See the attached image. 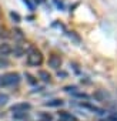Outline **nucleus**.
Listing matches in <instances>:
<instances>
[{
  "label": "nucleus",
  "mask_w": 117,
  "mask_h": 121,
  "mask_svg": "<svg viewBox=\"0 0 117 121\" xmlns=\"http://www.w3.org/2000/svg\"><path fill=\"white\" fill-rule=\"evenodd\" d=\"M20 81V76L17 73H7L0 77V87L2 86H13Z\"/></svg>",
  "instance_id": "1"
},
{
  "label": "nucleus",
  "mask_w": 117,
  "mask_h": 121,
  "mask_svg": "<svg viewBox=\"0 0 117 121\" xmlns=\"http://www.w3.org/2000/svg\"><path fill=\"white\" fill-rule=\"evenodd\" d=\"M27 63L30 66H40L43 63V56L40 51H37L36 48H32L30 54L27 56Z\"/></svg>",
  "instance_id": "2"
},
{
  "label": "nucleus",
  "mask_w": 117,
  "mask_h": 121,
  "mask_svg": "<svg viewBox=\"0 0 117 121\" xmlns=\"http://www.w3.org/2000/svg\"><path fill=\"white\" fill-rule=\"evenodd\" d=\"M49 66L53 67V69H60V66H62V58L58 57V56H51L49 58Z\"/></svg>",
  "instance_id": "3"
},
{
  "label": "nucleus",
  "mask_w": 117,
  "mask_h": 121,
  "mask_svg": "<svg viewBox=\"0 0 117 121\" xmlns=\"http://www.w3.org/2000/svg\"><path fill=\"white\" fill-rule=\"evenodd\" d=\"M30 104L29 103H20V104H16V105H13L12 107V111L13 112H17V111H27V110H30Z\"/></svg>",
  "instance_id": "4"
},
{
  "label": "nucleus",
  "mask_w": 117,
  "mask_h": 121,
  "mask_svg": "<svg viewBox=\"0 0 117 121\" xmlns=\"http://www.w3.org/2000/svg\"><path fill=\"white\" fill-rule=\"evenodd\" d=\"M60 118H62L63 121H77V118H76L74 115H72V114H69V112H66V111H62V112H60Z\"/></svg>",
  "instance_id": "5"
},
{
  "label": "nucleus",
  "mask_w": 117,
  "mask_h": 121,
  "mask_svg": "<svg viewBox=\"0 0 117 121\" xmlns=\"http://www.w3.org/2000/svg\"><path fill=\"white\" fill-rule=\"evenodd\" d=\"M10 53V47L7 44H2L0 46V56H7Z\"/></svg>",
  "instance_id": "6"
},
{
  "label": "nucleus",
  "mask_w": 117,
  "mask_h": 121,
  "mask_svg": "<svg viewBox=\"0 0 117 121\" xmlns=\"http://www.w3.org/2000/svg\"><path fill=\"white\" fill-rule=\"evenodd\" d=\"M39 76H40V78H41L43 81H50V78H51L50 74H49L47 71H44V70H40V71H39Z\"/></svg>",
  "instance_id": "7"
},
{
  "label": "nucleus",
  "mask_w": 117,
  "mask_h": 121,
  "mask_svg": "<svg viewBox=\"0 0 117 121\" xmlns=\"http://www.w3.org/2000/svg\"><path fill=\"white\" fill-rule=\"evenodd\" d=\"M63 101L62 100H51L49 103H46V107H58V105H62Z\"/></svg>",
  "instance_id": "8"
},
{
  "label": "nucleus",
  "mask_w": 117,
  "mask_h": 121,
  "mask_svg": "<svg viewBox=\"0 0 117 121\" xmlns=\"http://www.w3.org/2000/svg\"><path fill=\"white\" fill-rule=\"evenodd\" d=\"M13 117L22 120V118H26V117H27V112H26V111H17V112H13Z\"/></svg>",
  "instance_id": "9"
},
{
  "label": "nucleus",
  "mask_w": 117,
  "mask_h": 121,
  "mask_svg": "<svg viewBox=\"0 0 117 121\" xmlns=\"http://www.w3.org/2000/svg\"><path fill=\"white\" fill-rule=\"evenodd\" d=\"M9 101V95L7 94H2L0 93V105H4Z\"/></svg>",
  "instance_id": "10"
},
{
  "label": "nucleus",
  "mask_w": 117,
  "mask_h": 121,
  "mask_svg": "<svg viewBox=\"0 0 117 121\" xmlns=\"http://www.w3.org/2000/svg\"><path fill=\"white\" fill-rule=\"evenodd\" d=\"M10 16H12V19H13V20H16V23H19V22H20V16H19L17 13H13V12H12V13H10Z\"/></svg>",
  "instance_id": "11"
},
{
  "label": "nucleus",
  "mask_w": 117,
  "mask_h": 121,
  "mask_svg": "<svg viewBox=\"0 0 117 121\" xmlns=\"http://www.w3.org/2000/svg\"><path fill=\"white\" fill-rule=\"evenodd\" d=\"M23 3H24V4H26V6H27L30 10H34V6L30 3V0H23Z\"/></svg>",
  "instance_id": "12"
},
{
  "label": "nucleus",
  "mask_w": 117,
  "mask_h": 121,
  "mask_svg": "<svg viewBox=\"0 0 117 121\" xmlns=\"http://www.w3.org/2000/svg\"><path fill=\"white\" fill-rule=\"evenodd\" d=\"M26 77H27V80H29V83H30V84H36V83H37V80H34L30 74H26Z\"/></svg>",
  "instance_id": "13"
},
{
  "label": "nucleus",
  "mask_w": 117,
  "mask_h": 121,
  "mask_svg": "<svg viewBox=\"0 0 117 121\" xmlns=\"http://www.w3.org/2000/svg\"><path fill=\"white\" fill-rule=\"evenodd\" d=\"M7 64H9L7 60H3L2 57H0V66H7Z\"/></svg>",
  "instance_id": "14"
},
{
  "label": "nucleus",
  "mask_w": 117,
  "mask_h": 121,
  "mask_svg": "<svg viewBox=\"0 0 117 121\" xmlns=\"http://www.w3.org/2000/svg\"><path fill=\"white\" fill-rule=\"evenodd\" d=\"M60 121H63V120H60Z\"/></svg>",
  "instance_id": "15"
}]
</instances>
